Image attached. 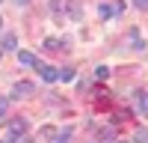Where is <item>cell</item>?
<instances>
[{"instance_id": "6da1fadb", "label": "cell", "mask_w": 148, "mask_h": 143, "mask_svg": "<svg viewBox=\"0 0 148 143\" xmlns=\"http://www.w3.org/2000/svg\"><path fill=\"white\" fill-rule=\"evenodd\" d=\"M33 92H36V87H33L30 81H18L15 87H12V95H9V99L18 101V99H27V95H33Z\"/></svg>"}, {"instance_id": "7a4b0ae2", "label": "cell", "mask_w": 148, "mask_h": 143, "mask_svg": "<svg viewBox=\"0 0 148 143\" xmlns=\"http://www.w3.org/2000/svg\"><path fill=\"white\" fill-rule=\"evenodd\" d=\"M30 131V122L24 116H18V119H12L9 122V137H18V134H27Z\"/></svg>"}, {"instance_id": "3957f363", "label": "cell", "mask_w": 148, "mask_h": 143, "mask_svg": "<svg viewBox=\"0 0 148 143\" xmlns=\"http://www.w3.org/2000/svg\"><path fill=\"white\" fill-rule=\"evenodd\" d=\"M39 75H42V81H47V83H56V81H59V69L42 66V63H39Z\"/></svg>"}, {"instance_id": "277c9868", "label": "cell", "mask_w": 148, "mask_h": 143, "mask_svg": "<svg viewBox=\"0 0 148 143\" xmlns=\"http://www.w3.org/2000/svg\"><path fill=\"white\" fill-rule=\"evenodd\" d=\"M0 45H3L0 51H15V48H18V36L15 33H6L3 39H0Z\"/></svg>"}, {"instance_id": "5b68a950", "label": "cell", "mask_w": 148, "mask_h": 143, "mask_svg": "<svg viewBox=\"0 0 148 143\" xmlns=\"http://www.w3.org/2000/svg\"><path fill=\"white\" fill-rule=\"evenodd\" d=\"M127 39H130V48H133V51H142V48H145V39L139 36V30H130Z\"/></svg>"}, {"instance_id": "8992f818", "label": "cell", "mask_w": 148, "mask_h": 143, "mask_svg": "<svg viewBox=\"0 0 148 143\" xmlns=\"http://www.w3.org/2000/svg\"><path fill=\"white\" fill-rule=\"evenodd\" d=\"M18 63L21 66H39V60H36V54H30V51H18Z\"/></svg>"}, {"instance_id": "52a82bcc", "label": "cell", "mask_w": 148, "mask_h": 143, "mask_svg": "<svg viewBox=\"0 0 148 143\" xmlns=\"http://www.w3.org/2000/svg\"><path fill=\"white\" fill-rule=\"evenodd\" d=\"M136 110L148 116V92H136Z\"/></svg>"}, {"instance_id": "ba28073f", "label": "cell", "mask_w": 148, "mask_h": 143, "mask_svg": "<svg viewBox=\"0 0 148 143\" xmlns=\"http://www.w3.org/2000/svg\"><path fill=\"white\" fill-rule=\"evenodd\" d=\"M71 134H74V128H71V125L59 128V134H56V140H53V143H71Z\"/></svg>"}, {"instance_id": "9c48e42d", "label": "cell", "mask_w": 148, "mask_h": 143, "mask_svg": "<svg viewBox=\"0 0 148 143\" xmlns=\"http://www.w3.org/2000/svg\"><path fill=\"white\" fill-rule=\"evenodd\" d=\"M74 78H77V72H74L71 66H68V69H59V81H62V83H71Z\"/></svg>"}, {"instance_id": "30bf717a", "label": "cell", "mask_w": 148, "mask_h": 143, "mask_svg": "<svg viewBox=\"0 0 148 143\" xmlns=\"http://www.w3.org/2000/svg\"><path fill=\"white\" fill-rule=\"evenodd\" d=\"M133 143H148V128H139L136 134H133Z\"/></svg>"}, {"instance_id": "8fae6325", "label": "cell", "mask_w": 148, "mask_h": 143, "mask_svg": "<svg viewBox=\"0 0 148 143\" xmlns=\"http://www.w3.org/2000/svg\"><path fill=\"white\" fill-rule=\"evenodd\" d=\"M45 48H47V51H59V39L47 36V39H45Z\"/></svg>"}, {"instance_id": "7c38bea8", "label": "cell", "mask_w": 148, "mask_h": 143, "mask_svg": "<svg viewBox=\"0 0 148 143\" xmlns=\"http://www.w3.org/2000/svg\"><path fill=\"white\" fill-rule=\"evenodd\" d=\"M62 9H65V0H51V12L53 15H59Z\"/></svg>"}, {"instance_id": "4fadbf2b", "label": "cell", "mask_w": 148, "mask_h": 143, "mask_svg": "<svg viewBox=\"0 0 148 143\" xmlns=\"http://www.w3.org/2000/svg\"><path fill=\"white\" fill-rule=\"evenodd\" d=\"M95 75H98V81H107V78H110V69H107V66H98Z\"/></svg>"}, {"instance_id": "5bb4252c", "label": "cell", "mask_w": 148, "mask_h": 143, "mask_svg": "<svg viewBox=\"0 0 148 143\" xmlns=\"http://www.w3.org/2000/svg\"><path fill=\"white\" fill-rule=\"evenodd\" d=\"M98 15H101V18H110V15H113V9H110L107 3H101V6H98Z\"/></svg>"}, {"instance_id": "9a60e30c", "label": "cell", "mask_w": 148, "mask_h": 143, "mask_svg": "<svg viewBox=\"0 0 148 143\" xmlns=\"http://www.w3.org/2000/svg\"><path fill=\"white\" fill-rule=\"evenodd\" d=\"M6 143H33V140H30L27 134H18V137H9Z\"/></svg>"}, {"instance_id": "2e32d148", "label": "cell", "mask_w": 148, "mask_h": 143, "mask_svg": "<svg viewBox=\"0 0 148 143\" xmlns=\"http://www.w3.org/2000/svg\"><path fill=\"white\" fill-rule=\"evenodd\" d=\"M101 140H116V131H113V128H104V131H101Z\"/></svg>"}, {"instance_id": "e0dca14e", "label": "cell", "mask_w": 148, "mask_h": 143, "mask_svg": "<svg viewBox=\"0 0 148 143\" xmlns=\"http://www.w3.org/2000/svg\"><path fill=\"white\" fill-rule=\"evenodd\" d=\"M121 12H125V3H121V0H119V3L113 6V15H121Z\"/></svg>"}, {"instance_id": "ac0fdd59", "label": "cell", "mask_w": 148, "mask_h": 143, "mask_svg": "<svg viewBox=\"0 0 148 143\" xmlns=\"http://www.w3.org/2000/svg\"><path fill=\"white\" fill-rule=\"evenodd\" d=\"M6 104H9L6 99H0V119H3V116H6Z\"/></svg>"}, {"instance_id": "d6986e66", "label": "cell", "mask_w": 148, "mask_h": 143, "mask_svg": "<svg viewBox=\"0 0 148 143\" xmlns=\"http://www.w3.org/2000/svg\"><path fill=\"white\" fill-rule=\"evenodd\" d=\"M136 3V9H148V0H133Z\"/></svg>"}, {"instance_id": "ffe728a7", "label": "cell", "mask_w": 148, "mask_h": 143, "mask_svg": "<svg viewBox=\"0 0 148 143\" xmlns=\"http://www.w3.org/2000/svg\"><path fill=\"white\" fill-rule=\"evenodd\" d=\"M15 3H18V6H24V3H30V0H15Z\"/></svg>"}, {"instance_id": "44dd1931", "label": "cell", "mask_w": 148, "mask_h": 143, "mask_svg": "<svg viewBox=\"0 0 148 143\" xmlns=\"http://www.w3.org/2000/svg\"><path fill=\"white\" fill-rule=\"evenodd\" d=\"M0 57H3V51H0Z\"/></svg>"}, {"instance_id": "7402d4cb", "label": "cell", "mask_w": 148, "mask_h": 143, "mask_svg": "<svg viewBox=\"0 0 148 143\" xmlns=\"http://www.w3.org/2000/svg\"><path fill=\"white\" fill-rule=\"evenodd\" d=\"M0 24H3V18H0Z\"/></svg>"}]
</instances>
